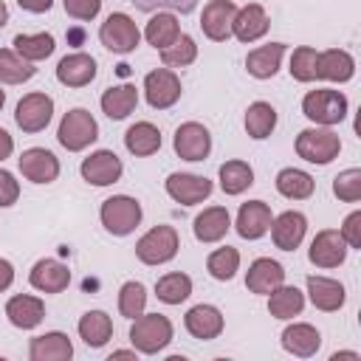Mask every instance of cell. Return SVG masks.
<instances>
[{
  "mask_svg": "<svg viewBox=\"0 0 361 361\" xmlns=\"http://www.w3.org/2000/svg\"><path fill=\"white\" fill-rule=\"evenodd\" d=\"M130 341L138 353L155 355L172 341V322L161 313H141L133 319L130 327Z\"/></svg>",
  "mask_w": 361,
  "mask_h": 361,
  "instance_id": "obj_1",
  "label": "cell"
},
{
  "mask_svg": "<svg viewBox=\"0 0 361 361\" xmlns=\"http://www.w3.org/2000/svg\"><path fill=\"white\" fill-rule=\"evenodd\" d=\"M56 138L68 152H82L85 147H90L99 138V124L85 107H73L62 116Z\"/></svg>",
  "mask_w": 361,
  "mask_h": 361,
  "instance_id": "obj_2",
  "label": "cell"
},
{
  "mask_svg": "<svg viewBox=\"0 0 361 361\" xmlns=\"http://www.w3.org/2000/svg\"><path fill=\"white\" fill-rule=\"evenodd\" d=\"M302 113L322 127H333L347 116V96L330 87H316L302 99Z\"/></svg>",
  "mask_w": 361,
  "mask_h": 361,
  "instance_id": "obj_3",
  "label": "cell"
},
{
  "mask_svg": "<svg viewBox=\"0 0 361 361\" xmlns=\"http://www.w3.org/2000/svg\"><path fill=\"white\" fill-rule=\"evenodd\" d=\"M296 152L307 164H330L341 152V138L327 127H307L296 135Z\"/></svg>",
  "mask_w": 361,
  "mask_h": 361,
  "instance_id": "obj_4",
  "label": "cell"
},
{
  "mask_svg": "<svg viewBox=\"0 0 361 361\" xmlns=\"http://www.w3.org/2000/svg\"><path fill=\"white\" fill-rule=\"evenodd\" d=\"M102 226L116 234V237H124L130 231H135V226L141 223V203L130 195H113L102 203Z\"/></svg>",
  "mask_w": 361,
  "mask_h": 361,
  "instance_id": "obj_5",
  "label": "cell"
},
{
  "mask_svg": "<svg viewBox=\"0 0 361 361\" xmlns=\"http://www.w3.org/2000/svg\"><path fill=\"white\" fill-rule=\"evenodd\" d=\"M180 248L178 231L172 226H155L135 243V257L144 265H164L169 262Z\"/></svg>",
  "mask_w": 361,
  "mask_h": 361,
  "instance_id": "obj_6",
  "label": "cell"
},
{
  "mask_svg": "<svg viewBox=\"0 0 361 361\" xmlns=\"http://www.w3.org/2000/svg\"><path fill=\"white\" fill-rule=\"evenodd\" d=\"M99 39H102V45H104L107 51H113V54H130V51L138 48V42H141V31H138V25L133 23L130 14H124V11H113V14L102 23V28H99Z\"/></svg>",
  "mask_w": 361,
  "mask_h": 361,
  "instance_id": "obj_7",
  "label": "cell"
},
{
  "mask_svg": "<svg viewBox=\"0 0 361 361\" xmlns=\"http://www.w3.org/2000/svg\"><path fill=\"white\" fill-rule=\"evenodd\" d=\"M54 116V99L48 93H28L17 102L14 121L23 133H42L51 124Z\"/></svg>",
  "mask_w": 361,
  "mask_h": 361,
  "instance_id": "obj_8",
  "label": "cell"
},
{
  "mask_svg": "<svg viewBox=\"0 0 361 361\" xmlns=\"http://www.w3.org/2000/svg\"><path fill=\"white\" fill-rule=\"evenodd\" d=\"M144 96H147L149 107L166 110L180 99V79L169 68H155L144 76Z\"/></svg>",
  "mask_w": 361,
  "mask_h": 361,
  "instance_id": "obj_9",
  "label": "cell"
},
{
  "mask_svg": "<svg viewBox=\"0 0 361 361\" xmlns=\"http://www.w3.org/2000/svg\"><path fill=\"white\" fill-rule=\"evenodd\" d=\"M166 195L180 206H197L212 195V180L192 172H172L166 178Z\"/></svg>",
  "mask_w": 361,
  "mask_h": 361,
  "instance_id": "obj_10",
  "label": "cell"
},
{
  "mask_svg": "<svg viewBox=\"0 0 361 361\" xmlns=\"http://www.w3.org/2000/svg\"><path fill=\"white\" fill-rule=\"evenodd\" d=\"M172 147H175L178 158H183V161H203L212 152V135H209V130L203 124L186 121V124H180L175 130Z\"/></svg>",
  "mask_w": 361,
  "mask_h": 361,
  "instance_id": "obj_11",
  "label": "cell"
},
{
  "mask_svg": "<svg viewBox=\"0 0 361 361\" xmlns=\"http://www.w3.org/2000/svg\"><path fill=\"white\" fill-rule=\"evenodd\" d=\"M307 259L316 268H338L347 259V243L336 228H322L307 251Z\"/></svg>",
  "mask_w": 361,
  "mask_h": 361,
  "instance_id": "obj_12",
  "label": "cell"
},
{
  "mask_svg": "<svg viewBox=\"0 0 361 361\" xmlns=\"http://www.w3.org/2000/svg\"><path fill=\"white\" fill-rule=\"evenodd\" d=\"M79 172L93 186H110V183H116L121 178L124 166H121V161H118V155L113 149H96L93 155H87L82 161Z\"/></svg>",
  "mask_w": 361,
  "mask_h": 361,
  "instance_id": "obj_13",
  "label": "cell"
},
{
  "mask_svg": "<svg viewBox=\"0 0 361 361\" xmlns=\"http://www.w3.org/2000/svg\"><path fill=\"white\" fill-rule=\"evenodd\" d=\"M237 6L231 0H209L200 14V28L212 42H226L231 37V23H234Z\"/></svg>",
  "mask_w": 361,
  "mask_h": 361,
  "instance_id": "obj_14",
  "label": "cell"
},
{
  "mask_svg": "<svg viewBox=\"0 0 361 361\" xmlns=\"http://www.w3.org/2000/svg\"><path fill=\"white\" fill-rule=\"evenodd\" d=\"M20 172L31 183H51L59 175V161L51 149L45 147H31L20 155Z\"/></svg>",
  "mask_w": 361,
  "mask_h": 361,
  "instance_id": "obj_15",
  "label": "cell"
},
{
  "mask_svg": "<svg viewBox=\"0 0 361 361\" xmlns=\"http://www.w3.org/2000/svg\"><path fill=\"white\" fill-rule=\"evenodd\" d=\"M271 240L276 248L282 251H296L299 243L305 240V231H307V217L302 212H282L279 217L271 220Z\"/></svg>",
  "mask_w": 361,
  "mask_h": 361,
  "instance_id": "obj_16",
  "label": "cell"
},
{
  "mask_svg": "<svg viewBox=\"0 0 361 361\" xmlns=\"http://www.w3.org/2000/svg\"><path fill=\"white\" fill-rule=\"evenodd\" d=\"M28 282L42 290V293H62L71 282V271L65 262L54 259V257H45V259H37L31 274H28Z\"/></svg>",
  "mask_w": 361,
  "mask_h": 361,
  "instance_id": "obj_17",
  "label": "cell"
},
{
  "mask_svg": "<svg viewBox=\"0 0 361 361\" xmlns=\"http://www.w3.org/2000/svg\"><path fill=\"white\" fill-rule=\"evenodd\" d=\"M268 11L259 6V3H248L243 8H237L234 14V23H231V34L240 39V42H257L259 37L268 34Z\"/></svg>",
  "mask_w": 361,
  "mask_h": 361,
  "instance_id": "obj_18",
  "label": "cell"
},
{
  "mask_svg": "<svg viewBox=\"0 0 361 361\" xmlns=\"http://www.w3.org/2000/svg\"><path fill=\"white\" fill-rule=\"evenodd\" d=\"M271 220H274L271 217V206L265 200H248V203L240 206L234 228H237V234L243 240H259L271 228Z\"/></svg>",
  "mask_w": 361,
  "mask_h": 361,
  "instance_id": "obj_19",
  "label": "cell"
},
{
  "mask_svg": "<svg viewBox=\"0 0 361 361\" xmlns=\"http://www.w3.org/2000/svg\"><path fill=\"white\" fill-rule=\"evenodd\" d=\"M56 79L65 87H85L96 79V59L90 54H82V51L68 54L56 65Z\"/></svg>",
  "mask_w": 361,
  "mask_h": 361,
  "instance_id": "obj_20",
  "label": "cell"
},
{
  "mask_svg": "<svg viewBox=\"0 0 361 361\" xmlns=\"http://www.w3.org/2000/svg\"><path fill=\"white\" fill-rule=\"evenodd\" d=\"M285 282V268L271 259V257H259L248 265V274H245V288L251 293H259V296H268L274 288H279Z\"/></svg>",
  "mask_w": 361,
  "mask_h": 361,
  "instance_id": "obj_21",
  "label": "cell"
},
{
  "mask_svg": "<svg viewBox=\"0 0 361 361\" xmlns=\"http://www.w3.org/2000/svg\"><path fill=\"white\" fill-rule=\"evenodd\" d=\"M183 324L195 338L212 341V338H217L223 333V313L214 305H195V307L186 310Z\"/></svg>",
  "mask_w": 361,
  "mask_h": 361,
  "instance_id": "obj_22",
  "label": "cell"
},
{
  "mask_svg": "<svg viewBox=\"0 0 361 361\" xmlns=\"http://www.w3.org/2000/svg\"><path fill=\"white\" fill-rule=\"evenodd\" d=\"M282 347L290 353V355H299V358H310L316 355V350L322 347V333L307 324V322H296V324H288L282 330Z\"/></svg>",
  "mask_w": 361,
  "mask_h": 361,
  "instance_id": "obj_23",
  "label": "cell"
},
{
  "mask_svg": "<svg viewBox=\"0 0 361 361\" xmlns=\"http://www.w3.org/2000/svg\"><path fill=\"white\" fill-rule=\"evenodd\" d=\"M6 316H8V322H11L14 327H20V330H34V327L42 322V316H45V305H42V299H37V296L17 293V296H11V299L6 302Z\"/></svg>",
  "mask_w": 361,
  "mask_h": 361,
  "instance_id": "obj_24",
  "label": "cell"
},
{
  "mask_svg": "<svg viewBox=\"0 0 361 361\" xmlns=\"http://www.w3.org/2000/svg\"><path fill=\"white\" fill-rule=\"evenodd\" d=\"M28 355L31 361H68L73 355V344L65 333L54 330V333L34 336L28 344Z\"/></svg>",
  "mask_w": 361,
  "mask_h": 361,
  "instance_id": "obj_25",
  "label": "cell"
},
{
  "mask_svg": "<svg viewBox=\"0 0 361 361\" xmlns=\"http://www.w3.org/2000/svg\"><path fill=\"white\" fill-rule=\"evenodd\" d=\"M355 73V59L341 51V48H330V51H319V62H316V79H327V82H350Z\"/></svg>",
  "mask_w": 361,
  "mask_h": 361,
  "instance_id": "obj_26",
  "label": "cell"
},
{
  "mask_svg": "<svg viewBox=\"0 0 361 361\" xmlns=\"http://www.w3.org/2000/svg\"><path fill=\"white\" fill-rule=\"evenodd\" d=\"M231 228V217H228V209L226 206H209L203 209L197 217H195V237L200 243H217L226 237V231Z\"/></svg>",
  "mask_w": 361,
  "mask_h": 361,
  "instance_id": "obj_27",
  "label": "cell"
},
{
  "mask_svg": "<svg viewBox=\"0 0 361 361\" xmlns=\"http://www.w3.org/2000/svg\"><path fill=\"white\" fill-rule=\"evenodd\" d=\"M307 296H310V302L319 307V310H324V313H333V310H338L341 305H344V285L341 282H336V279H330V276H307Z\"/></svg>",
  "mask_w": 361,
  "mask_h": 361,
  "instance_id": "obj_28",
  "label": "cell"
},
{
  "mask_svg": "<svg viewBox=\"0 0 361 361\" xmlns=\"http://www.w3.org/2000/svg\"><path fill=\"white\" fill-rule=\"evenodd\" d=\"M282 54H285V42H268V45H259L254 51H248L245 56V68L254 79H271L276 71H279V62H282Z\"/></svg>",
  "mask_w": 361,
  "mask_h": 361,
  "instance_id": "obj_29",
  "label": "cell"
},
{
  "mask_svg": "<svg viewBox=\"0 0 361 361\" xmlns=\"http://www.w3.org/2000/svg\"><path fill=\"white\" fill-rule=\"evenodd\" d=\"M124 147L130 155H138V158H147L152 152L161 149V130L149 121H135L127 133H124Z\"/></svg>",
  "mask_w": 361,
  "mask_h": 361,
  "instance_id": "obj_30",
  "label": "cell"
},
{
  "mask_svg": "<svg viewBox=\"0 0 361 361\" xmlns=\"http://www.w3.org/2000/svg\"><path fill=\"white\" fill-rule=\"evenodd\" d=\"M135 104H138V90L133 85H116V87H107L102 93V110L113 121L127 118L135 110Z\"/></svg>",
  "mask_w": 361,
  "mask_h": 361,
  "instance_id": "obj_31",
  "label": "cell"
},
{
  "mask_svg": "<svg viewBox=\"0 0 361 361\" xmlns=\"http://www.w3.org/2000/svg\"><path fill=\"white\" fill-rule=\"evenodd\" d=\"M302 307H305V293L293 285L282 282L279 288H274L268 293V313L274 319H293L302 313Z\"/></svg>",
  "mask_w": 361,
  "mask_h": 361,
  "instance_id": "obj_32",
  "label": "cell"
},
{
  "mask_svg": "<svg viewBox=\"0 0 361 361\" xmlns=\"http://www.w3.org/2000/svg\"><path fill=\"white\" fill-rule=\"evenodd\" d=\"M79 336L87 347H104L113 336V322L104 310H87L79 319Z\"/></svg>",
  "mask_w": 361,
  "mask_h": 361,
  "instance_id": "obj_33",
  "label": "cell"
},
{
  "mask_svg": "<svg viewBox=\"0 0 361 361\" xmlns=\"http://www.w3.org/2000/svg\"><path fill=\"white\" fill-rule=\"evenodd\" d=\"M313 189H316V180L302 169L288 166L276 175V192L288 200H307L313 195Z\"/></svg>",
  "mask_w": 361,
  "mask_h": 361,
  "instance_id": "obj_34",
  "label": "cell"
},
{
  "mask_svg": "<svg viewBox=\"0 0 361 361\" xmlns=\"http://www.w3.org/2000/svg\"><path fill=\"white\" fill-rule=\"evenodd\" d=\"M144 37H147V42L152 45V48H166V45H172L178 37H180V25H178V17L175 14H169V11H158L149 23H147V28H144Z\"/></svg>",
  "mask_w": 361,
  "mask_h": 361,
  "instance_id": "obj_35",
  "label": "cell"
},
{
  "mask_svg": "<svg viewBox=\"0 0 361 361\" xmlns=\"http://www.w3.org/2000/svg\"><path fill=\"white\" fill-rule=\"evenodd\" d=\"M274 127H276V110H274V104H268V102L248 104V110H245V133L251 138L262 141V138H268L274 133Z\"/></svg>",
  "mask_w": 361,
  "mask_h": 361,
  "instance_id": "obj_36",
  "label": "cell"
},
{
  "mask_svg": "<svg viewBox=\"0 0 361 361\" xmlns=\"http://www.w3.org/2000/svg\"><path fill=\"white\" fill-rule=\"evenodd\" d=\"M37 73L34 62L23 59L11 48H0V82L3 85H23Z\"/></svg>",
  "mask_w": 361,
  "mask_h": 361,
  "instance_id": "obj_37",
  "label": "cell"
},
{
  "mask_svg": "<svg viewBox=\"0 0 361 361\" xmlns=\"http://www.w3.org/2000/svg\"><path fill=\"white\" fill-rule=\"evenodd\" d=\"M254 183V169L245 161H226L220 166V189L226 195H243Z\"/></svg>",
  "mask_w": 361,
  "mask_h": 361,
  "instance_id": "obj_38",
  "label": "cell"
},
{
  "mask_svg": "<svg viewBox=\"0 0 361 361\" xmlns=\"http://www.w3.org/2000/svg\"><path fill=\"white\" fill-rule=\"evenodd\" d=\"M192 293V279L180 271H172V274H164L158 282H155V296L164 302V305H180L186 302Z\"/></svg>",
  "mask_w": 361,
  "mask_h": 361,
  "instance_id": "obj_39",
  "label": "cell"
},
{
  "mask_svg": "<svg viewBox=\"0 0 361 361\" xmlns=\"http://www.w3.org/2000/svg\"><path fill=\"white\" fill-rule=\"evenodd\" d=\"M54 48H56V42L48 31H42V34H17L14 37V51L28 62H39V59L51 56Z\"/></svg>",
  "mask_w": 361,
  "mask_h": 361,
  "instance_id": "obj_40",
  "label": "cell"
},
{
  "mask_svg": "<svg viewBox=\"0 0 361 361\" xmlns=\"http://www.w3.org/2000/svg\"><path fill=\"white\" fill-rule=\"evenodd\" d=\"M195 59H197V45H195V39L189 34H180L172 45L161 48V62L166 68H186Z\"/></svg>",
  "mask_w": 361,
  "mask_h": 361,
  "instance_id": "obj_41",
  "label": "cell"
},
{
  "mask_svg": "<svg viewBox=\"0 0 361 361\" xmlns=\"http://www.w3.org/2000/svg\"><path fill=\"white\" fill-rule=\"evenodd\" d=\"M206 268H209V274H212L214 279L228 282V279L237 274V268H240V251L231 248V245H223V248H217V251L209 254Z\"/></svg>",
  "mask_w": 361,
  "mask_h": 361,
  "instance_id": "obj_42",
  "label": "cell"
},
{
  "mask_svg": "<svg viewBox=\"0 0 361 361\" xmlns=\"http://www.w3.org/2000/svg\"><path fill=\"white\" fill-rule=\"evenodd\" d=\"M147 307V288L141 282H124L118 290V313L124 319H135L141 316Z\"/></svg>",
  "mask_w": 361,
  "mask_h": 361,
  "instance_id": "obj_43",
  "label": "cell"
},
{
  "mask_svg": "<svg viewBox=\"0 0 361 361\" xmlns=\"http://www.w3.org/2000/svg\"><path fill=\"white\" fill-rule=\"evenodd\" d=\"M316 62H319V51L310 45H299L290 54V76L296 82H313L316 79Z\"/></svg>",
  "mask_w": 361,
  "mask_h": 361,
  "instance_id": "obj_44",
  "label": "cell"
},
{
  "mask_svg": "<svg viewBox=\"0 0 361 361\" xmlns=\"http://www.w3.org/2000/svg\"><path fill=\"white\" fill-rule=\"evenodd\" d=\"M333 195L344 203H355L361 200V169H344L333 178Z\"/></svg>",
  "mask_w": 361,
  "mask_h": 361,
  "instance_id": "obj_45",
  "label": "cell"
},
{
  "mask_svg": "<svg viewBox=\"0 0 361 361\" xmlns=\"http://www.w3.org/2000/svg\"><path fill=\"white\" fill-rule=\"evenodd\" d=\"M133 3L141 11H180V14H189L197 0H133Z\"/></svg>",
  "mask_w": 361,
  "mask_h": 361,
  "instance_id": "obj_46",
  "label": "cell"
},
{
  "mask_svg": "<svg viewBox=\"0 0 361 361\" xmlns=\"http://www.w3.org/2000/svg\"><path fill=\"white\" fill-rule=\"evenodd\" d=\"M62 6L73 20H93L102 8V0H62Z\"/></svg>",
  "mask_w": 361,
  "mask_h": 361,
  "instance_id": "obj_47",
  "label": "cell"
},
{
  "mask_svg": "<svg viewBox=\"0 0 361 361\" xmlns=\"http://www.w3.org/2000/svg\"><path fill=\"white\" fill-rule=\"evenodd\" d=\"M347 243V248H361V212H353L344 217L341 231H338Z\"/></svg>",
  "mask_w": 361,
  "mask_h": 361,
  "instance_id": "obj_48",
  "label": "cell"
},
{
  "mask_svg": "<svg viewBox=\"0 0 361 361\" xmlns=\"http://www.w3.org/2000/svg\"><path fill=\"white\" fill-rule=\"evenodd\" d=\"M17 197H20V183L14 180L11 172L0 169V206H11L17 203Z\"/></svg>",
  "mask_w": 361,
  "mask_h": 361,
  "instance_id": "obj_49",
  "label": "cell"
},
{
  "mask_svg": "<svg viewBox=\"0 0 361 361\" xmlns=\"http://www.w3.org/2000/svg\"><path fill=\"white\" fill-rule=\"evenodd\" d=\"M23 11H31V14H42L54 6V0H17Z\"/></svg>",
  "mask_w": 361,
  "mask_h": 361,
  "instance_id": "obj_50",
  "label": "cell"
},
{
  "mask_svg": "<svg viewBox=\"0 0 361 361\" xmlns=\"http://www.w3.org/2000/svg\"><path fill=\"white\" fill-rule=\"evenodd\" d=\"M11 282H14V265L8 259H0V293L8 290Z\"/></svg>",
  "mask_w": 361,
  "mask_h": 361,
  "instance_id": "obj_51",
  "label": "cell"
},
{
  "mask_svg": "<svg viewBox=\"0 0 361 361\" xmlns=\"http://www.w3.org/2000/svg\"><path fill=\"white\" fill-rule=\"evenodd\" d=\"M11 149H14V141H11V135L0 127V161H6V158L11 155Z\"/></svg>",
  "mask_w": 361,
  "mask_h": 361,
  "instance_id": "obj_52",
  "label": "cell"
},
{
  "mask_svg": "<svg viewBox=\"0 0 361 361\" xmlns=\"http://www.w3.org/2000/svg\"><path fill=\"white\" fill-rule=\"evenodd\" d=\"M6 23H8V8H6V3L0 0V28H3Z\"/></svg>",
  "mask_w": 361,
  "mask_h": 361,
  "instance_id": "obj_53",
  "label": "cell"
},
{
  "mask_svg": "<svg viewBox=\"0 0 361 361\" xmlns=\"http://www.w3.org/2000/svg\"><path fill=\"white\" fill-rule=\"evenodd\" d=\"M110 358H135V353H130V350H116Z\"/></svg>",
  "mask_w": 361,
  "mask_h": 361,
  "instance_id": "obj_54",
  "label": "cell"
},
{
  "mask_svg": "<svg viewBox=\"0 0 361 361\" xmlns=\"http://www.w3.org/2000/svg\"><path fill=\"white\" fill-rule=\"evenodd\" d=\"M336 358H353V361H358V353H336L333 361H336Z\"/></svg>",
  "mask_w": 361,
  "mask_h": 361,
  "instance_id": "obj_55",
  "label": "cell"
},
{
  "mask_svg": "<svg viewBox=\"0 0 361 361\" xmlns=\"http://www.w3.org/2000/svg\"><path fill=\"white\" fill-rule=\"evenodd\" d=\"M3 104H6V90H0V110H3Z\"/></svg>",
  "mask_w": 361,
  "mask_h": 361,
  "instance_id": "obj_56",
  "label": "cell"
}]
</instances>
